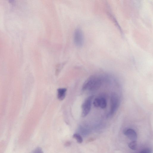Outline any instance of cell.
Masks as SVG:
<instances>
[{
    "instance_id": "obj_1",
    "label": "cell",
    "mask_w": 153,
    "mask_h": 153,
    "mask_svg": "<svg viewBox=\"0 0 153 153\" xmlns=\"http://www.w3.org/2000/svg\"><path fill=\"white\" fill-rule=\"evenodd\" d=\"M109 75L107 74L99 73L90 76L83 83L82 90L93 91L98 90L106 81Z\"/></svg>"
},
{
    "instance_id": "obj_2",
    "label": "cell",
    "mask_w": 153,
    "mask_h": 153,
    "mask_svg": "<svg viewBox=\"0 0 153 153\" xmlns=\"http://www.w3.org/2000/svg\"><path fill=\"white\" fill-rule=\"evenodd\" d=\"M94 96H90L85 100L82 106L81 115L82 117L86 116L89 113L91 108L92 100Z\"/></svg>"
},
{
    "instance_id": "obj_3",
    "label": "cell",
    "mask_w": 153,
    "mask_h": 153,
    "mask_svg": "<svg viewBox=\"0 0 153 153\" xmlns=\"http://www.w3.org/2000/svg\"><path fill=\"white\" fill-rule=\"evenodd\" d=\"M120 104V100L117 95L115 93H113L111 98V109L109 116H111L116 112Z\"/></svg>"
},
{
    "instance_id": "obj_4",
    "label": "cell",
    "mask_w": 153,
    "mask_h": 153,
    "mask_svg": "<svg viewBox=\"0 0 153 153\" xmlns=\"http://www.w3.org/2000/svg\"><path fill=\"white\" fill-rule=\"evenodd\" d=\"M74 40L76 46L79 47L82 45L84 42V36L80 29H77L75 30L74 34Z\"/></svg>"
},
{
    "instance_id": "obj_5",
    "label": "cell",
    "mask_w": 153,
    "mask_h": 153,
    "mask_svg": "<svg viewBox=\"0 0 153 153\" xmlns=\"http://www.w3.org/2000/svg\"><path fill=\"white\" fill-rule=\"evenodd\" d=\"M124 134L129 139L132 140H136L137 135L136 132L133 129L128 128L123 131Z\"/></svg>"
},
{
    "instance_id": "obj_6",
    "label": "cell",
    "mask_w": 153,
    "mask_h": 153,
    "mask_svg": "<svg viewBox=\"0 0 153 153\" xmlns=\"http://www.w3.org/2000/svg\"><path fill=\"white\" fill-rule=\"evenodd\" d=\"M57 98L60 100H63L65 97L67 89L65 88H59L57 90Z\"/></svg>"
},
{
    "instance_id": "obj_7",
    "label": "cell",
    "mask_w": 153,
    "mask_h": 153,
    "mask_svg": "<svg viewBox=\"0 0 153 153\" xmlns=\"http://www.w3.org/2000/svg\"><path fill=\"white\" fill-rule=\"evenodd\" d=\"M128 147L133 150H136L137 147V142L136 140H132L128 145Z\"/></svg>"
},
{
    "instance_id": "obj_8",
    "label": "cell",
    "mask_w": 153,
    "mask_h": 153,
    "mask_svg": "<svg viewBox=\"0 0 153 153\" xmlns=\"http://www.w3.org/2000/svg\"><path fill=\"white\" fill-rule=\"evenodd\" d=\"M73 137L75 139L77 142L79 143H81L83 141V139L81 136L78 133H75L73 135Z\"/></svg>"
},
{
    "instance_id": "obj_9",
    "label": "cell",
    "mask_w": 153,
    "mask_h": 153,
    "mask_svg": "<svg viewBox=\"0 0 153 153\" xmlns=\"http://www.w3.org/2000/svg\"><path fill=\"white\" fill-rule=\"evenodd\" d=\"M107 105V102L106 99L103 97L100 99V107L102 108L103 109L106 108Z\"/></svg>"
},
{
    "instance_id": "obj_10",
    "label": "cell",
    "mask_w": 153,
    "mask_h": 153,
    "mask_svg": "<svg viewBox=\"0 0 153 153\" xmlns=\"http://www.w3.org/2000/svg\"><path fill=\"white\" fill-rule=\"evenodd\" d=\"M100 99L96 98L95 99L93 102V104L95 107L100 106Z\"/></svg>"
},
{
    "instance_id": "obj_11",
    "label": "cell",
    "mask_w": 153,
    "mask_h": 153,
    "mask_svg": "<svg viewBox=\"0 0 153 153\" xmlns=\"http://www.w3.org/2000/svg\"><path fill=\"white\" fill-rule=\"evenodd\" d=\"M140 153H150L151 152L150 150L149 149H143L140 151Z\"/></svg>"
},
{
    "instance_id": "obj_12",
    "label": "cell",
    "mask_w": 153,
    "mask_h": 153,
    "mask_svg": "<svg viewBox=\"0 0 153 153\" xmlns=\"http://www.w3.org/2000/svg\"><path fill=\"white\" fill-rule=\"evenodd\" d=\"M34 153H42V150L41 148L39 147H38L36 148L34 151Z\"/></svg>"
},
{
    "instance_id": "obj_13",
    "label": "cell",
    "mask_w": 153,
    "mask_h": 153,
    "mask_svg": "<svg viewBox=\"0 0 153 153\" xmlns=\"http://www.w3.org/2000/svg\"><path fill=\"white\" fill-rule=\"evenodd\" d=\"M9 2L12 4H13L15 2V0H8Z\"/></svg>"
},
{
    "instance_id": "obj_14",
    "label": "cell",
    "mask_w": 153,
    "mask_h": 153,
    "mask_svg": "<svg viewBox=\"0 0 153 153\" xmlns=\"http://www.w3.org/2000/svg\"><path fill=\"white\" fill-rule=\"evenodd\" d=\"M71 144V143L69 142H67L65 143V145L66 146H69Z\"/></svg>"
}]
</instances>
